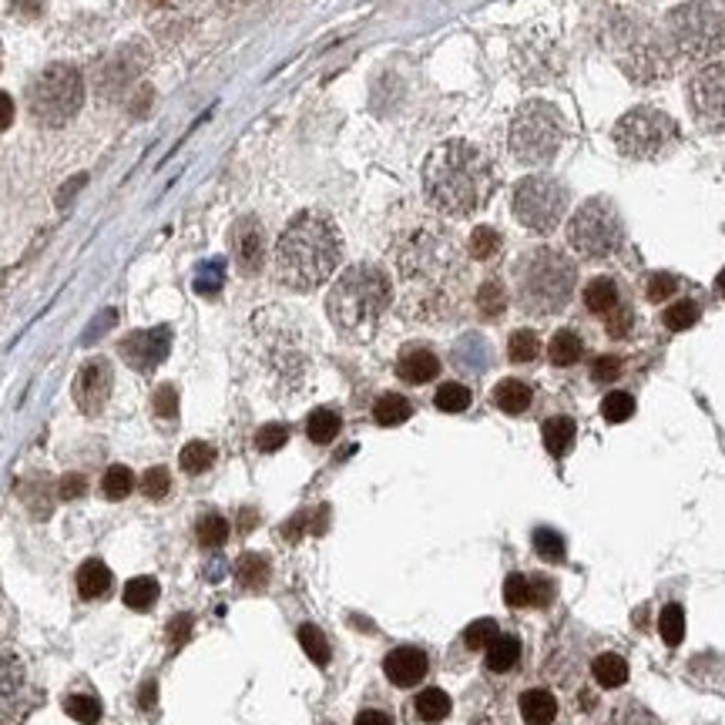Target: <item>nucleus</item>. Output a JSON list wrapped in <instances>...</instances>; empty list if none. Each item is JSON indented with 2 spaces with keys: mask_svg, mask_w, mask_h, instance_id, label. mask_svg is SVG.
Masks as SVG:
<instances>
[{
  "mask_svg": "<svg viewBox=\"0 0 725 725\" xmlns=\"http://www.w3.org/2000/svg\"><path fill=\"white\" fill-rule=\"evenodd\" d=\"M393 263L403 283V313L417 319L440 316L463 286V259L451 232L417 225L393 242Z\"/></svg>",
  "mask_w": 725,
  "mask_h": 725,
  "instance_id": "nucleus-1",
  "label": "nucleus"
},
{
  "mask_svg": "<svg viewBox=\"0 0 725 725\" xmlns=\"http://www.w3.org/2000/svg\"><path fill=\"white\" fill-rule=\"evenodd\" d=\"M423 192L427 202L443 215L463 219L487 205L494 192V168L481 148L471 142H443L423 165Z\"/></svg>",
  "mask_w": 725,
  "mask_h": 725,
  "instance_id": "nucleus-2",
  "label": "nucleus"
},
{
  "mask_svg": "<svg viewBox=\"0 0 725 725\" xmlns=\"http://www.w3.org/2000/svg\"><path fill=\"white\" fill-rule=\"evenodd\" d=\"M343 259L336 222L319 209L299 212L275 242V279L286 289L309 293L323 286Z\"/></svg>",
  "mask_w": 725,
  "mask_h": 725,
  "instance_id": "nucleus-3",
  "label": "nucleus"
},
{
  "mask_svg": "<svg viewBox=\"0 0 725 725\" xmlns=\"http://www.w3.org/2000/svg\"><path fill=\"white\" fill-rule=\"evenodd\" d=\"M390 299H393L390 275L380 265L356 263L330 289L326 313H330L333 326L340 330V336L353 343H366L376 333L383 313L390 309Z\"/></svg>",
  "mask_w": 725,
  "mask_h": 725,
  "instance_id": "nucleus-4",
  "label": "nucleus"
},
{
  "mask_svg": "<svg viewBox=\"0 0 725 725\" xmlns=\"http://www.w3.org/2000/svg\"><path fill=\"white\" fill-rule=\"evenodd\" d=\"M578 265L551 245H534L514 265L517 306L531 316H554L571 303Z\"/></svg>",
  "mask_w": 725,
  "mask_h": 725,
  "instance_id": "nucleus-5",
  "label": "nucleus"
},
{
  "mask_svg": "<svg viewBox=\"0 0 725 725\" xmlns=\"http://www.w3.org/2000/svg\"><path fill=\"white\" fill-rule=\"evenodd\" d=\"M511 152L524 165H548L564 144V118L551 101H528L511 121Z\"/></svg>",
  "mask_w": 725,
  "mask_h": 725,
  "instance_id": "nucleus-6",
  "label": "nucleus"
},
{
  "mask_svg": "<svg viewBox=\"0 0 725 725\" xmlns=\"http://www.w3.org/2000/svg\"><path fill=\"white\" fill-rule=\"evenodd\" d=\"M669 41L692 61H712L725 55V14L712 4L692 0L669 14Z\"/></svg>",
  "mask_w": 725,
  "mask_h": 725,
  "instance_id": "nucleus-7",
  "label": "nucleus"
},
{
  "mask_svg": "<svg viewBox=\"0 0 725 725\" xmlns=\"http://www.w3.org/2000/svg\"><path fill=\"white\" fill-rule=\"evenodd\" d=\"M625 242V225L608 198H588L568 222V245L581 259H608Z\"/></svg>",
  "mask_w": 725,
  "mask_h": 725,
  "instance_id": "nucleus-8",
  "label": "nucleus"
},
{
  "mask_svg": "<svg viewBox=\"0 0 725 725\" xmlns=\"http://www.w3.org/2000/svg\"><path fill=\"white\" fill-rule=\"evenodd\" d=\"M618 65L635 84H655L665 81L675 67L671 45L661 41L659 34L641 27V24L621 21L618 27Z\"/></svg>",
  "mask_w": 725,
  "mask_h": 725,
  "instance_id": "nucleus-9",
  "label": "nucleus"
},
{
  "mask_svg": "<svg viewBox=\"0 0 725 725\" xmlns=\"http://www.w3.org/2000/svg\"><path fill=\"white\" fill-rule=\"evenodd\" d=\"M31 114L41 128H61L74 118L81 108V74L74 67L55 65L34 81L31 88Z\"/></svg>",
  "mask_w": 725,
  "mask_h": 725,
  "instance_id": "nucleus-10",
  "label": "nucleus"
},
{
  "mask_svg": "<svg viewBox=\"0 0 725 725\" xmlns=\"http://www.w3.org/2000/svg\"><path fill=\"white\" fill-rule=\"evenodd\" d=\"M514 215L524 229L538 232V235H548L561 225L564 219V209H568V192L558 178L551 175H528L521 178L514 188Z\"/></svg>",
  "mask_w": 725,
  "mask_h": 725,
  "instance_id": "nucleus-11",
  "label": "nucleus"
},
{
  "mask_svg": "<svg viewBox=\"0 0 725 725\" xmlns=\"http://www.w3.org/2000/svg\"><path fill=\"white\" fill-rule=\"evenodd\" d=\"M679 142V124L659 108H631L615 124V144L628 158H659Z\"/></svg>",
  "mask_w": 725,
  "mask_h": 725,
  "instance_id": "nucleus-12",
  "label": "nucleus"
},
{
  "mask_svg": "<svg viewBox=\"0 0 725 725\" xmlns=\"http://www.w3.org/2000/svg\"><path fill=\"white\" fill-rule=\"evenodd\" d=\"M45 702V692L37 689L31 671L17 651H0V725H24L31 712Z\"/></svg>",
  "mask_w": 725,
  "mask_h": 725,
  "instance_id": "nucleus-13",
  "label": "nucleus"
},
{
  "mask_svg": "<svg viewBox=\"0 0 725 725\" xmlns=\"http://www.w3.org/2000/svg\"><path fill=\"white\" fill-rule=\"evenodd\" d=\"M692 118L715 134H725V67L709 65L689 81Z\"/></svg>",
  "mask_w": 725,
  "mask_h": 725,
  "instance_id": "nucleus-14",
  "label": "nucleus"
},
{
  "mask_svg": "<svg viewBox=\"0 0 725 725\" xmlns=\"http://www.w3.org/2000/svg\"><path fill=\"white\" fill-rule=\"evenodd\" d=\"M111 396V366L104 360H91L81 366V373L74 380V403L81 413H101Z\"/></svg>",
  "mask_w": 725,
  "mask_h": 725,
  "instance_id": "nucleus-15",
  "label": "nucleus"
},
{
  "mask_svg": "<svg viewBox=\"0 0 725 725\" xmlns=\"http://www.w3.org/2000/svg\"><path fill=\"white\" fill-rule=\"evenodd\" d=\"M232 255H235V265H239L245 275H255L265 263V229L263 222L245 215V219L235 222L232 229Z\"/></svg>",
  "mask_w": 725,
  "mask_h": 725,
  "instance_id": "nucleus-16",
  "label": "nucleus"
},
{
  "mask_svg": "<svg viewBox=\"0 0 725 725\" xmlns=\"http://www.w3.org/2000/svg\"><path fill=\"white\" fill-rule=\"evenodd\" d=\"M168 346H172V333L168 330H138L121 343V356H124L128 366L148 373L168 356Z\"/></svg>",
  "mask_w": 725,
  "mask_h": 725,
  "instance_id": "nucleus-17",
  "label": "nucleus"
},
{
  "mask_svg": "<svg viewBox=\"0 0 725 725\" xmlns=\"http://www.w3.org/2000/svg\"><path fill=\"white\" fill-rule=\"evenodd\" d=\"M430 661L427 655L420 649H413V645H403V649H393L390 655H386L383 661V671L386 679L393 681V685H400V689H410V685H417V681H423V675H427Z\"/></svg>",
  "mask_w": 725,
  "mask_h": 725,
  "instance_id": "nucleus-18",
  "label": "nucleus"
},
{
  "mask_svg": "<svg viewBox=\"0 0 725 725\" xmlns=\"http://www.w3.org/2000/svg\"><path fill=\"white\" fill-rule=\"evenodd\" d=\"M396 373H400V380H407L413 386L430 383L440 373L437 353L427 350V346H407V350L400 353V360H396Z\"/></svg>",
  "mask_w": 725,
  "mask_h": 725,
  "instance_id": "nucleus-19",
  "label": "nucleus"
},
{
  "mask_svg": "<svg viewBox=\"0 0 725 725\" xmlns=\"http://www.w3.org/2000/svg\"><path fill=\"white\" fill-rule=\"evenodd\" d=\"M591 725H661L638 699H618Z\"/></svg>",
  "mask_w": 725,
  "mask_h": 725,
  "instance_id": "nucleus-20",
  "label": "nucleus"
},
{
  "mask_svg": "<svg viewBox=\"0 0 725 725\" xmlns=\"http://www.w3.org/2000/svg\"><path fill=\"white\" fill-rule=\"evenodd\" d=\"M521 719L528 725H551L558 719V699L548 689H528L521 695Z\"/></svg>",
  "mask_w": 725,
  "mask_h": 725,
  "instance_id": "nucleus-21",
  "label": "nucleus"
},
{
  "mask_svg": "<svg viewBox=\"0 0 725 725\" xmlns=\"http://www.w3.org/2000/svg\"><path fill=\"white\" fill-rule=\"evenodd\" d=\"M584 306L591 309L594 316H611L618 306H621V293H618L615 279L608 275H598L584 286Z\"/></svg>",
  "mask_w": 725,
  "mask_h": 725,
  "instance_id": "nucleus-22",
  "label": "nucleus"
},
{
  "mask_svg": "<svg viewBox=\"0 0 725 725\" xmlns=\"http://www.w3.org/2000/svg\"><path fill=\"white\" fill-rule=\"evenodd\" d=\"M531 400H534V393H531V386L524 383V380H501V383L494 386V403L504 413H511V417H517V413H524V410L531 407Z\"/></svg>",
  "mask_w": 725,
  "mask_h": 725,
  "instance_id": "nucleus-23",
  "label": "nucleus"
},
{
  "mask_svg": "<svg viewBox=\"0 0 725 725\" xmlns=\"http://www.w3.org/2000/svg\"><path fill=\"white\" fill-rule=\"evenodd\" d=\"M487 655H483V661H487V669L497 671V675H504V671H511L521 661V641H517L514 635H497L491 645H487Z\"/></svg>",
  "mask_w": 725,
  "mask_h": 725,
  "instance_id": "nucleus-24",
  "label": "nucleus"
},
{
  "mask_svg": "<svg viewBox=\"0 0 725 725\" xmlns=\"http://www.w3.org/2000/svg\"><path fill=\"white\" fill-rule=\"evenodd\" d=\"M584 356V343L574 330L554 333V340L548 343V360L554 366H574Z\"/></svg>",
  "mask_w": 725,
  "mask_h": 725,
  "instance_id": "nucleus-25",
  "label": "nucleus"
},
{
  "mask_svg": "<svg viewBox=\"0 0 725 725\" xmlns=\"http://www.w3.org/2000/svg\"><path fill=\"white\" fill-rule=\"evenodd\" d=\"M235 578H239L245 591H263L269 584V561L263 554H242L235 561Z\"/></svg>",
  "mask_w": 725,
  "mask_h": 725,
  "instance_id": "nucleus-26",
  "label": "nucleus"
},
{
  "mask_svg": "<svg viewBox=\"0 0 725 725\" xmlns=\"http://www.w3.org/2000/svg\"><path fill=\"white\" fill-rule=\"evenodd\" d=\"M541 437H544V447H548L551 457H564L574 443V420L551 417L548 423H544V430H541Z\"/></svg>",
  "mask_w": 725,
  "mask_h": 725,
  "instance_id": "nucleus-27",
  "label": "nucleus"
},
{
  "mask_svg": "<svg viewBox=\"0 0 725 725\" xmlns=\"http://www.w3.org/2000/svg\"><path fill=\"white\" fill-rule=\"evenodd\" d=\"M111 588V571L101 561H84L77 571V591L84 598H104Z\"/></svg>",
  "mask_w": 725,
  "mask_h": 725,
  "instance_id": "nucleus-28",
  "label": "nucleus"
},
{
  "mask_svg": "<svg viewBox=\"0 0 725 725\" xmlns=\"http://www.w3.org/2000/svg\"><path fill=\"white\" fill-rule=\"evenodd\" d=\"M410 413H413V407H410L407 396H400V393H383L373 407V417L380 427H400V423H407L410 420Z\"/></svg>",
  "mask_w": 725,
  "mask_h": 725,
  "instance_id": "nucleus-29",
  "label": "nucleus"
},
{
  "mask_svg": "<svg viewBox=\"0 0 725 725\" xmlns=\"http://www.w3.org/2000/svg\"><path fill=\"white\" fill-rule=\"evenodd\" d=\"M594 681L604 685V689H618V685H625L628 681V661L615 651H604L594 659Z\"/></svg>",
  "mask_w": 725,
  "mask_h": 725,
  "instance_id": "nucleus-30",
  "label": "nucleus"
},
{
  "mask_svg": "<svg viewBox=\"0 0 725 725\" xmlns=\"http://www.w3.org/2000/svg\"><path fill=\"white\" fill-rule=\"evenodd\" d=\"M340 413L330 407H319L309 413L306 420V433L313 443H330V440H336V433H340Z\"/></svg>",
  "mask_w": 725,
  "mask_h": 725,
  "instance_id": "nucleus-31",
  "label": "nucleus"
},
{
  "mask_svg": "<svg viewBox=\"0 0 725 725\" xmlns=\"http://www.w3.org/2000/svg\"><path fill=\"white\" fill-rule=\"evenodd\" d=\"M413 709H417V715L423 722H443L451 715V695L443 692V689H423L417 695Z\"/></svg>",
  "mask_w": 725,
  "mask_h": 725,
  "instance_id": "nucleus-32",
  "label": "nucleus"
},
{
  "mask_svg": "<svg viewBox=\"0 0 725 725\" xmlns=\"http://www.w3.org/2000/svg\"><path fill=\"white\" fill-rule=\"evenodd\" d=\"M195 531H198V541H202L205 548H222V544L229 541V521L222 514H215V511L198 517Z\"/></svg>",
  "mask_w": 725,
  "mask_h": 725,
  "instance_id": "nucleus-33",
  "label": "nucleus"
},
{
  "mask_svg": "<svg viewBox=\"0 0 725 725\" xmlns=\"http://www.w3.org/2000/svg\"><path fill=\"white\" fill-rule=\"evenodd\" d=\"M154 598H158V581L154 578H132V581L124 584V604L134 608V611H144V608H152Z\"/></svg>",
  "mask_w": 725,
  "mask_h": 725,
  "instance_id": "nucleus-34",
  "label": "nucleus"
},
{
  "mask_svg": "<svg viewBox=\"0 0 725 725\" xmlns=\"http://www.w3.org/2000/svg\"><path fill=\"white\" fill-rule=\"evenodd\" d=\"M477 309H481V316H487V319H497L507 309V293L497 279H487V283L477 289Z\"/></svg>",
  "mask_w": 725,
  "mask_h": 725,
  "instance_id": "nucleus-35",
  "label": "nucleus"
},
{
  "mask_svg": "<svg viewBox=\"0 0 725 725\" xmlns=\"http://www.w3.org/2000/svg\"><path fill=\"white\" fill-rule=\"evenodd\" d=\"M538 353H541V340H538V333H534V330L511 333V340H507V356H511L514 362L538 360Z\"/></svg>",
  "mask_w": 725,
  "mask_h": 725,
  "instance_id": "nucleus-36",
  "label": "nucleus"
},
{
  "mask_svg": "<svg viewBox=\"0 0 725 725\" xmlns=\"http://www.w3.org/2000/svg\"><path fill=\"white\" fill-rule=\"evenodd\" d=\"M178 461H182V471L185 473H202V471H209L212 461H215V447L205 443V440H192Z\"/></svg>",
  "mask_w": 725,
  "mask_h": 725,
  "instance_id": "nucleus-37",
  "label": "nucleus"
},
{
  "mask_svg": "<svg viewBox=\"0 0 725 725\" xmlns=\"http://www.w3.org/2000/svg\"><path fill=\"white\" fill-rule=\"evenodd\" d=\"M134 487V473L128 471V467H121V463H114V467H108V473L101 477V491H104V497L108 501H121V497H128Z\"/></svg>",
  "mask_w": 725,
  "mask_h": 725,
  "instance_id": "nucleus-38",
  "label": "nucleus"
},
{
  "mask_svg": "<svg viewBox=\"0 0 725 725\" xmlns=\"http://www.w3.org/2000/svg\"><path fill=\"white\" fill-rule=\"evenodd\" d=\"M299 645H303V651H306L316 665H330V641H326V635H323L316 625L299 628Z\"/></svg>",
  "mask_w": 725,
  "mask_h": 725,
  "instance_id": "nucleus-39",
  "label": "nucleus"
},
{
  "mask_svg": "<svg viewBox=\"0 0 725 725\" xmlns=\"http://www.w3.org/2000/svg\"><path fill=\"white\" fill-rule=\"evenodd\" d=\"M497 253H501V235H497V229L477 225V229L471 232V255L473 259H481V263H487V259H494Z\"/></svg>",
  "mask_w": 725,
  "mask_h": 725,
  "instance_id": "nucleus-40",
  "label": "nucleus"
},
{
  "mask_svg": "<svg viewBox=\"0 0 725 725\" xmlns=\"http://www.w3.org/2000/svg\"><path fill=\"white\" fill-rule=\"evenodd\" d=\"M433 400H437V407L443 413H463V410L471 407V390L463 383H443Z\"/></svg>",
  "mask_w": 725,
  "mask_h": 725,
  "instance_id": "nucleus-41",
  "label": "nucleus"
},
{
  "mask_svg": "<svg viewBox=\"0 0 725 725\" xmlns=\"http://www.w3.org/2000/svg\"><path fill=\"white\" fill-rule=\"evenodd\" d=\"M65 712L81 725H98L101 719V702H94L91 695H67Z\"/></svg>",
  "mask_w": 725,
  "mask_h": 725,
  "instance_id": "nucleus-42",
  "label": "nucleus"
},
{
  "mask_svg": "<svg viewBox=\"0 0 725 725\" xmlns=\"http://www.w3.org/2000/svg\"><path fill=\"white\" fill-rule=\"evenodd\" d=\"M659 628H661V638H665V645H681V638H685V611H681L679 604H665V611L659 618Z\"/></svg>",
  "mask_w": 725,
  "mask_h": 725,
  "instance_id": "nucleus-43",
  "label": "nucleus"
},
{
  "mask_svg": "<svg viewBox=\"0 0 725 725\" xmlns=\"http://www.w3.org/2000/svg\"><path fill=\"white\" fill-rule=\"evenodd\" d=\"M695 323H699V306H695L692 299H679L675 306L665 309V326H669L671 333L692 330Z\"/></svg>",
  "mask_w": 725,
  "mask_h": 725,
  "instance_id": "nucleus-44",
  "label": "nucleus"
},
{
  "mask_svg": "<svg viewBox=\"0 0 725 725\" xmlns=\"http://www.w3.org/2000/svg\"><path fill=\"white\" fill-rule=\"evenodd\" d=\"M635 413V396L631 393H608L601 400V417L608 423H625Z\"/></svg>",
  "mask_w": 725,
  "mask_h": 725,
  "instance_id": "nucleus-45",
  "label": "nucleus"
},
{
  "mask_svg": "<svg viewBox=\"0 0 725 725\" xmlns=\"http://www.w3.org/2000/svg\"><path fill=\"white\" fill-rule=\"evenodd\" d=\"M534 551H538L544 561H564V538H561L558 531L541 528V531H534Z\"/></svg>",
  "mask_w": 725,
  "mask_h": 725,
  "instance_id": "nucleus-46",
  "label": "nucleus"
},
{
  "mask_svg": "<svg viewBox=\"0 0 725 725\" xmlns=\"http://www.w3.org/2000/svg\"><path fill=\"white\" fill-rule=\"evenodd\" d=\"M497 635H501V631H497L494 618H481V621L467 625V631H463V641H467V649H487V645H491Z\"/></svg>",
  "mask_w": 725,
  "mask_h": 725,
  "instance_id": "nucleus-47",
  "label": "nucleus"
},
{
  "mask_svg": "<svg viewBox=\"0 0 725 725\" xmlns=\"http://www.w3.org/2000/svg\"><path fill=\"white\" fill-rule=\"evenodd\" d=\"M675 289H679V279L671 273H651L649 279H645V296L651 299V303H665V299L675 296Z\"/></svg>",
  "mask_w": 725,
  "mask_h": 725,
  "instance_id": "nucleus-48",
  "label": "nucleus"
},
{
  "mask_svg": "<svg viewBox=\"0 0 725 725\" xmlns=\"http://www.w3.org/2000/svg\"><path fill=\"white\" fill-rule=\"evenodd\" d=\"M168 487H172V477H168L165 467H152V471H144L142 477V494L148 501H162L168 494Z\"/></svg>",
  "mask_w": 725,
  "mask_h": 725,
  "instance_id": "nucleus-49",
  "label": "nucleus"
},
{
  "mask_svg": "<svg viewBox=\"0 0 725 725\" xmlns=\"http://www.w3.org/2000/svg\"><path fill=\"white\" fill-rule=\"evenodd\" d=\"M504 601L511 604V608H524V604H531V578H524V574H507L504 581Z\"/></svg>",
  "mask_w": 725,
  "mask_h": 725,
  "instance_id": "nucleus-50",
  "label": "nucleus"
},
{
  "mask_svg": "<svg viewBox=\"0 0 725 725\" xmlns=\"http://www.w3.org/2000/svg\"><path fill=\"white\" fill-rule=\"evenodd\" d=\"M286 440H289V430L283 427V423H265V427L255 433V447L263 453H275V451H283Z\"/></svg>",
  "mask_w": 725,
  "mask_h": 725,
  "instance_id": "nucleus-51",
  "label": "nucleus"
},
{
  "mask_svg": "<svg viewBox=\"0 0 725 725\" xmlns=\"http://www.w3.org/2000/svg\"><path fill=\"white\" fill-rule=\"evenodd\" d=\"M631 323H635V313H631V306H628V303H621V306H618L611 316H604L608 336H615V340H621V336H628V333H631Z\"/></svg>",
  "mask_w": 725,
  "mask_h": 725,
  "instance_id": "nucleus-52",
  "label": "nucleus"
},
{
  "mask_svg": "<svg viewBox=\"0 0 725 725\" xmlns=\"http://www.w3.org/2000/svg\"><path fill=\"white\" fill-rule=\"evenodd\" d=\"M618 376H621V360L611 356V353H604V356H598V360L591 362L594 383H611V380H618Z\"/></svg>",
  "mask_w": 725,
  "mask_h": 725,
  "instance_id": "nucleus-53",
  "label": "nucleus"
},
{
  "mask_svg": "<svg viewBox=\"0 0 725 725\" xmlns=\"http://www.w3.org/2000/svg\"><path fill=\"white\" fill-rule=\"evenodd\" d=\"M152 407H154V413L158 417H165V420H172L175 417V410H178V393H175V386H158L154 390V396H152Z\"/></svg>",
  "mask_w": 725,
  "mask_h": 725,
  "instance_id": "nucleus-54",
  "label": "nucleus"
},
{
  "mask_svg": "<svg viewBox=\"0 0 725 725\" xmlns=\"http://www.w3.org/2000/svg\"><path fill=\"white\" fill-rule=\"evenodd\" d=\"M195 289L202 296H215L222 289V263H212L209 269H202L195 279Z\"/></svg>",
  "mask_w": 725,
  "mask_h": 725,
  "instance_id": "nucleus-55",
  "label": "nucleus"
},
{
  "mask_svg": "<svg viewBox=\"0 0 725 725\" xmlns=\"http://www.w3.org/2000/svg\"><path fill=\"white\" fill-rule=\"evenodd\" d=\"M84 491H88V483H84L81 473H67V477H61V483H57V497H61V501H77V497H84Z\"/></svg>",
  "mask_w": 725,
  "mask_h": 725,
  "instance_id": "nucleus-56",
  "label": "nucleus"
},
{
  "mask_svg": "<svg viewBox=\"0 0 725 725\" xmlns=\"http://www.w3.org/2000/svg\"><path fill=\"white\" fill-rule=\"evenodd\" d=\"M188 635H192V618L188 615L172 618V625H168V641H172V649H178Z\"/></svg>",
  "mask_w": 725,
  "mask_h": 725,
  "instance_id": "nucleus-57",
  "label": "nucleus"
},
{
  "mask_svg": "<svg viewBox=\"0 0 725 725\" xmlns=\"http://www.w3.org/2000/svg\"><path fill=\"white\" fill-rule=\"evenodd\" d=\"M554 581H548V578H534L531 581V604H551V598H554Z\"/></svg>",
  "mask_w": 725,
  "mask_h": 725,
  "instance_id": "nucleus-58",
  "label": "nucleus"
},
{
  "mask_svg": "<svg viewBox=\"0 0 725 725\" xmlns=\"http://www.w3.org/2000/svg\"><path fill=\"white\" fill-rule=\"evenodd\" d=\"M356 725H393V719L386 712H380V709H362L356 715Z\"/></svg>",
  "mask_w": 725,
  "mask_h": 725,
  "instance_id": "nucleus-59",
  "label": "nucleus"
},
{
  "mask_svg": "<svg viewBox=\"0 0 725 725\" xmlns=\"http://www.w3.org/2000/svg\"><path fill=\"white\" fill-rule=\"evenodd\" d=\"M11 121H14V101L11 94H0V132L11 128Z\"/></svg>",
  "mask_w": 725,
  "mask_h": 725,
  "instance_id": "nucleus-60",
  "label": "nucleus"
},
{
  "mask_svg": "<svg viewBox=\"0 0 725 725\" xmlns=\"http://www.w3.org/2000/svg\"><path fill=\"white\" fill-rule=\"evenodd\" d=\"M154 699H158L154 681H144V685H142V709H144V712H152V709H154Z\"/></svg>",
  "mask_w": 725,
  "mask_h": 725,
  "instance_id": "nucleus-61",
  "label": "nucleus"
},
{
  "mask_svg": "<svg viewBox=\"0 0 725 725\" xmlns=\"http://www.w3.org/2000/svg\"><path fill=\"white\" fill-rule=\"evenodd\" d=\"M715 289H719V296L725 299V269L719 273V279H715Z\"/></svg>",
  "mask_w": 725,
  "mask_h": 725,
  "instance_id": "nucleus-62",
  "label": "nucleus"
},
{
  "mask_svg": "<svg viewBox=\"0 0 725 725\" xmlns=\"http://www.w3.org/2000/svg\"><path fill=\"white\" fill-rule=\"evenodd\" d=\"M222 4H245V0H222Z\"/></svg>",
  "mask_w": 725,
  "mask_h": 725,
  "instance_id": "nucleus-63",
  "label": "nucleus"
},
{
  "mask_svg": "<svg viewBox=\"0 0 725 725\" xmlns=\"http://www.w3.org/2000/svg\"><path fill=\"white\" fill-rule=\"evenodd\" d=\"M152 4H162V0H152Z\"/></svg>",
  "mask_w": 725,
  "mask_h": 725,
  "instance_id": "nucleus-64",
  "label": "nucleus"
}]
</instances>
